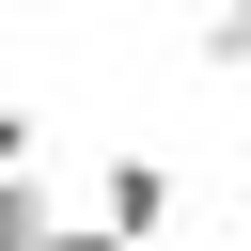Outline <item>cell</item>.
I'll use <instances>...</instances> for the list:
<instances>
[{"label":"cell","mask_w":251,"mask_h":251,"mask_svg":"<svg viewBox=\"0 0 251 251\" xmlns=\"http://www.w3.org/2000/svg\"><path fill=\"white\" fill-rule=\"evenodd\" d=\"M94 220H110V235H173V173H157L141 141H110V157H94Z\"/></svg>","instance_id":"1"},{"label":"cell","mask_w":251,"mask_h":251,"mask_svg":"<svg viewBox=\"0 0 251 251\" xmlns=\"http://www.w3.org/2000/svg\"><path fill=\"white\" fill-rule=\"evenodd\" d=\"M47 220H63V204H47V173L16 157V173H0V251H47Z\"/></svg>","instance_id":"2"},{"label":"cell","mask_w":251,"mask_h":251,"mask_svg":"<svg viewBox=\"0 0 251 251\" xmlns=\"http://www.w3.org/2000/svg\"><path fill=\"white\" fill-rule=\"evenodd\" d=\"M188 63L235 78V63H251V0H188Z\"/></svg>","instance_id":"3"},{"label":"cell","mask_w":251,"mask_h":251,"mask_svg":"<svg viewBox=\"0 0 251 251\" xmlns=\"http://www.w3.org/2000/svg\"><path fill=\"white\" fill-rule=\"evenodd\" d=\"M47 251H141V235H110V220H47Z\"/></svg>","instance_id":"4"},{"label":"cell","mask_w":251,"mask_h":251,"mask_svg":"<svg viewBox=\"0 0 251 251\" xmlns=\"http://www.w3.org/2000/svg\"><path fill=\"white\" fill-rule=\"evenodd\" d=\"M235 251H251V235H235Z\"/></svg>","instance_id":"5"}]
</instances>
